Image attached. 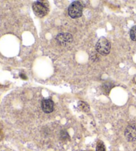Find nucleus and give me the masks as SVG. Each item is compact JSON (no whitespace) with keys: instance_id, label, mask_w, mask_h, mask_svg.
Listing matches in <instances>:
<instances>
[{"instance_id":"9d476101","label":"nucleus","mask_w":136,"mask_h":151,"mask_svg":"<svg viewBox=\"0 0 136 151\" xmlns=\"http://www.w3.org/2000/svg\"><path fill=\"white\" fill-rule=\"evenodd\" d=\"M61 139H63V140H66L68 139L69 138V134L67 133V132L66 131H62L61 133Z\"/></svg>"},{"instance_id":"423d86ee","label":"nucleus","mask_w":136,"mask_h":151,"mask_svg":"<svg viewBox=\"0 0 136 151\" xmlns=\"http://www.w3.org/2000/svg\"><path fill=\"white\" fill-rule=\"evenodd\" d=\"M42 110L45 113H51L54 110V103L50 99H43L41 102Z\"/></svg>"},{"instance_id":"0eeeda50","label":"nucleus","mask_w":136,"mask_h":151,"mask_svg":"<svg viewBox=\"0 0 136 151\" xmlns=\"http://www.w3.org/2000/svg\"><path fill=\"white\" fill-rule=\"evenodd\" d=\"M78 106L80 108V109L84 112H86V113L90 111V106L87 103L84 102V101H79L78 103Z\"/></svg>"},{"instance_id":"f257e3e1","label":"nucleus","mask_w":136,"mask_h":151,"mask_svg":"<svg viewBox=\"0 0 136 151\" xmlns=\"http://www.w3.org/2000/svg\"><path fill=\"white\" fill-rule=\"evenodd\" d=\"M33 10L34 14L39 17H43L49 12V4L44 1H37L34 2L33 4Z\"/></svg>"},{"instance_id":"7ed1b4c3","label":"nucleus","mask_w":136,"mask_h":151,"mask_svg":"<svg viewBox=\"0 0 136 151\" xmlns=\"http://www.w3.org/2000/svg\"><path fill=\"white\" fill-rule=\"evenodd\" d=\"M83 6L81 2L79 1H74L70 4L68 8V13L70 17L72 19L79 18L82 15Z\"/></svg>"},{"instance_id":"6e6552de","label":"nucleus","mask_w":136,"mask_h":151,"mask_svg":"<svg viewBox=\"0 0 136 151\" xmlns=\"http://www.w3.org/2000/svg\"><path fill=\"white\" fill-rule=\"evenodd\" d=\"M130 37L132 41H136V25H134L131 29Z\"/></svg>"},{"instance_id":"f03ea898","label":"nucleus","mask_w":136,"mask_h":151,"mask_svg":"<svg viewBox=\"0 0 136 151\" xmlns=\"http://www.w3.org/2000/svg\"><path fill=\"white\" fill-rule=\"evenodd\" d=\"M96 51L102 55H107L110 51L111 44L106 37H102L96 44Z\"/></svg>"},{"instance_id":"1a4fd4ad","label":"nucleus","mask_w":136,"mask_h":151,"mask_svg":"<svg viewBox=\"0 0 136 151\" xmlns=\"http://www.w3.org/2000/svg\"><path fill=\"white\" fill-rule=\"evenodd\" d=\"M96 151H106V148L102 142H99L96 146Z\"/></svg>"},{"instance_id":"20e7f679","label":"nucleus","mask_w":136,"mask_h":151,"mask_svg":"<svg viewBox=\"0 0 136 151\" xmlns=\"http://www.w3.org/2000/svg\"><path fill=\"white\" fill-rule=\"evenodd\" d=\"M56 41L60 45L62 46H66L68 44L70 43L73 40L72 34L69 33H61L57 35Z\"/></svg>"},{"instance_id":"39448f33","label":"nucleus","mask_w":136,"mask_h":151,"mask_svg":"<svg viewBox=\"0 0 136 151\" xmlns=\"http://www.w3.org/2000/svg\"><path fill=\"white\" fill-rule=\"evenodd\" d=\"M125 137L127 141L133 142L136 140V125L131 124L125 130Z\"/></svg>"},{"instance_id":"9b49d317","label":"nucleus","mask_w":136,"mask_h":151,"mask_svg":"<svg viewBox=\"0 0 136 151\" xmlns=\"http://www.w3.org/2000/svg\"><path fill=\"white\" fill-rule=\"evenodd\" d=\"M20 77L22 78V79H27V77L25 76V75H23V74H20Z\"/></svg>"}]
</instances>
